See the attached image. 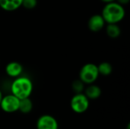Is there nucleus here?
<instances>
[{"label":"nucleus","mask_w":130,"mask_h":129,"mask_svg":"<svg viewBox=\"0 0 130 129\" xmlns=\"http://www.w3.org/2000/svg\"><path fill=\"white\" fill-rule=\"evenodd\" d=\"M101 15L106 24H119L126 16V10L124 6L115 1L105 4Z\"/></svg>","instance_id":"1"},{"label":"nucleus","mask_w":130,"mask_h":129,"mask_svg":"<svg viewBox=\"0 0 130 129\" xmlns=\"http://www.w3.org/2000/svg\"><path fill=\"white\" fill-rule=\"evenodd\" d=\"M33 82L27 78L19 76L12 81L11 84V92L19 100L30 97L33 92Z\"/></svg>","instance_id":"2"},{"label":"nucleus","mask_w":130,"mask_h":129,"mask_svg":"<svg viewBox=\"0 0 130 129\" xmlns=\"http://www.w3.org/2000/svg\"><path fill=\"white\" fill-rule=\"evenodd\" d=\"M79 80L85 84H94L99 77L98 65L94 63H87L84 65L79 71Z\"/></svg>","instance_id":"3"},{"label":"nucleus","mask_w":130,"mask_h":129,"mask_svg":"<svg viewBox=\"0 0 130 129\" xmlns=\"http://www.w3.org/2000/svg\"><path fill=\"white\" fill-rule=\"evenodd\" d=\"M89 99L83 93L75 94L71 99L70 106L72 111L75 113H84L89 107Z\"/></svg>","instance_id":"4"},{"label":"nucleus","mask_w":130,"mask_h":129,"mask_svg":"<svg viewBox=\"0 0 130 129\" xmlns=\"http://www.w3.org/2000/svg\"><path fill=\"white\" fill-rule=\"evenodd\" d=\"M19 103L20 100L11 94L6 96H3L0 103V107L5 113H12L18 111Z\"/></svg>","instance_id":"5"},{"label":"nucleus","mask_w":130,"mask_h":129,"mask_svg":"<svg viewBox=\"0 0 130 129\" xmlns=\"http://www.w3.org/2000/svg\"><path fill=\"white\" fill-rule=\"evenodd\" d=\"M57 120L50 115H43L37 121V129H58Z\"/></svg>","instance_id":"6"},{"label":"nucleus","mask_w":130,"mask_h":129,"mask_svg":"<svg viewBox=\"0 0 130 129\" xmlns=\"http://www.w3.org/2000/svg\"><path fill=\"white\" fill-rule=\"evenodd\" d=\"M106 22L104 20L101 14H94L92 15L88 21V29L94 33L101 31L105 27Z\"/></svg>","instance_id":"7"},{"label":"nucleus","mask_w":130,"mask_h":129,"mask_svg":"<svg viewBox=\"0 0 130 129\" xmlns=\"http://www.w3.org/2000/svg\"><path fill=\"white\" fill-rule=\"evenodd\" d=\"M5 71L8 77L16 78L22 74L23 66L18 62H11L6 65Z\"/></svg>","instance_id":"8"},{"label":"nucleus","mask_w":130,"mask_h":129,"mask_svg":"<svg viewBox=\"0 0 130 129\" xmlns=\"http://www.w3.org/2000/svg\"><path fill=\"white\" fill-rule=\"evenodd\" d=\"M22 0H0V8L5 11H14L21 7Z\"/></svg>","instance_id":"9"},{"label":"nucleus","mask_w":130,"mask_h":129,"mask_svg":"<svg viewBox=\"0 0 130 129\" xmlns=\"http://www.w3.org/2000/svg\"><path fill=\"white\" fill-rule=\"evenodd\" d=\"M85 95L89 100H96L99 98L101 95V89L96 84H88V87L84 90Z\"/></svg>","instance_id":"10"},{"label":"nucleus","mask_w":130,"mask_h":129,"mask_svg":"<svg viewBox=\"0 0 130 129\" xmlns=\"http://www.w3.org/2000/svg\"><path fill=\"white\" fill-rule=\"evenodd\" d=\"M106 33L110 38L117 39L121 34V29L118 24H107Z\"/></svg>","instance_id":"11"},{"label":"nucleus","mask_w":130,"mask_h":129,"mask_svg":"<svg viewBox=\"0 0 130 129\" xmlns=\"http://www.w3.org/2000/svg\"><path fill=\"white\" fill-rule=\"evenodd\" d=\"M33 109V102L30 99V97L24 98L20 100L18 111H20L23 114H28Z\"/></svg>","instance_id":"12"},{"label":"nucleus","mask_w":130,"mask_h":129,"mask_svg":"<svg viewBox=\"0 0 130 129\" xmlns=\"http://www.w3.org/2000/svg\"><path fill=\"white\" fill-rule=\"evenodd\" d=\"M98 69L100 75L108 76L113 72V66L108 62H103L98 65Z\"/></svg>","instance_id":"13"},{"label":"nucleus","mask_w":130,"mask_h":129,"mask_svg":"<svg viewBox=\"0 0 130 129\" xmlns=\"http://www.w3.org/2000/svg\"><path fill=\"white\" fill-rule=\"evenodd\" d=\"M72 87L73 91L75 94H78V93H82V91L85 90V84L81 81V80H75L72 84Z\"/></svg>","instance_id":"14"},{"label":"nucleus","mask_w":130,"mask_h":129,"mask_svg":"<svg viewBox=\"0 0 130 129\" xmlns=\"http://www.w3.org/2000/svg\"><path fill=\"white\" fill-rule=\"evenodd\" d=\"M37 5V0H22L21 6L26 9H34Z\"/></svg>","instance_id":"15"},{"label":"nucleus","mask_w":130,"mask_h":129,"mask_svg":"<svg viewBox=\"0 0 130 129\" xmlns=\"http://www.w3.org/2000/svg\"><path fill=\"white\" fill-rule=\"evenodd\" d=\"M117 2H118L119 4H120L121 5L124 6L126 5H128L129 3L130 0H116Z\"/></svg>","instance_id":"16"},{"label":"nucleus","mask_w":130,"mask_h":129,"mask_svg":"<svg viewBox=\"0 0 130 129\" xmlns=\"http://www.w3.org/2000/svg\"><path fill=\"white\" fill-rule=\"evenodd\" d=\"M101 2H104L105 4L106 3H109V2H115L116 0H101Z\"/></svg>","instance_id":"17"},{"label":"nucleus","mask_w":130,"mask_h":129,"mask_svg":"<svg viewBox=\"0 0 130 129\" xmlns=\"http://www.w3.org/2000/svg\"><path fill=\"white\" fill-rule=\"evenodd\" d=\"M2 97H3V94H2V90H0V103H1V101H2Z\"/></svg>","instance_id":"18"}]
</instances>
